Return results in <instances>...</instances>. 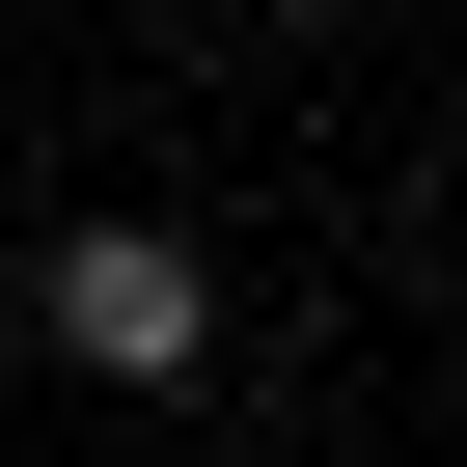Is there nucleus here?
<instances>
[{"instance_id": "nucleus-1", "label": "nucleus", "mask_w": 467, "mask_h": 467, "mask_svg": "<svg viewBox=\"0 0 467 467\" xmlns=\"http://www.w3.org/2000/svg\"><path fill=\"white\" fill-rule=\"evenodd\" d=\"M28 303H56L83 385H192V358H220V275L165 248V220H56V275H28Z\"/></svg>"}]
</instances>
